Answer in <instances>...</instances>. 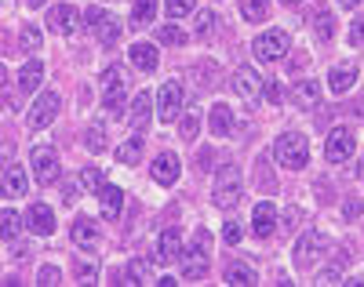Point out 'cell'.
Here are the masks:
<instances>
[{
  "mask_svg": "<svg viewBox=\"0 0 364 287\" xmlns=\"http://www.w3.org/2000/svg\"><path fill=\"white\" fill-rule=\"evenodd\" d=\"M58 109H63V99H58V91H44L41 99L33 102V109L26 113V120H29V127H33V131H41V127H48V124L58 117Z\"/></svg>",
  "mask_w": 364,
  "mask_h": 287,
  "instance_id": "cell-6",
  "label": "cell"
},
{
  "mask_svg": "<svg viewBox=\"0 0 364 287\" xmlns=\"http://www.w3.org/2000/svg\"><path fill=\"white\" fill-rule=\"evenodd\" d=\"M84 22H87V29H95V33H99V40H102V44H113V40L120 37V22H117L113 15H106L102 8H91Z\"/></svg>",
  "mask_w": 364,
  "mask_h": 287,
  "instance_id": "cell-12",
  "label": "cell"
},
{
  "mask_svg": "<svg viewBox=\"0 0 364 287\" xmlns=\"http://www.w3.org/2000/svg\"><path fill=\"white\" fill-rule=\"evenodd\" d=\"M350 44H364V22L360 18H353V26H350Z\"/></svg>",
  "mask_w": 364,
  "mask_h": 287,
  "instance_id": "cell-44",
  "label": "cell"
},
{
  "mask_svg": "<svg viewBox=\"0 0 364 287\" xmlns=\"http://www.w3.org/2000/svg\"><path fill=\"white\" fill-rule=\"evenodd\" d=\"M26 4H29V8H41V4H48V0H26Z\"/></svg>",
  "mask_w": 364,
  "mask_h": 287,
  "instance_id": "cell-47",
  "label": "cell"
},
{
  "mask_svg": "<svg viewBox=\"0 0 364 287\" xmlns=\"http://www.w3.org/2000/svg\"><path fill=\"white\" fill-rule=\"evenodd\" d=\"M211 26H215V15H211V11H200V15H197V33L208 37V33H211Z\"/></svg>",
  "mask_w": 364,
  "mask_h": 287,
  "instance_id": "cell-42",
  "label": "cell"
},
{
  "mask_svg": "<svg viewBox=\"0 0 364 287\" xmlns=\"http://www.w3.org/2000/svg\"><path fill=\"white\" fill-rule=\"evenodd\" d=\"M149 171H154V182H157V185H175V182H178L182 164H178V156H175V153H161Z\"/></svg>",
  "mask_w": 364,
  "mask_h": 287,
  "instance_id": "cell-15",
  "label": "cell"
},
{
  "mask_svg": "<svg viewBox=\"0 0 364 287\" xmlns=\"http://www.w3.org/2000/svg\"><path fill=\"white\" fill-rule=\"evenodd\" d=\"M142 280H146V262H142V259L128 262V269H124V276H120V283H128V287H135V283H142Z\"/></svg>",
  "mask_w": 364,
  "mask_h": 287,
  "instance_id": "cell-35",
  "label": "cell"
},
{
  "mask_svg": "<svg viewBox=\"0 0 364 287\" xmlns=\"http://www.w3.org/2000/svg\"><path fill=\"white\" fill-rule=\"evenodd\" d=\"M73 244L84 247V251H95V247H99V226H95V222L80 215V218L73 222Z\"/></svg>",
  "mask_w": 364,
  "mask_h": 287,
  "instance_id": "cell-17",
  "label": "cell"
},
{
  "mask_svg": "<svg viewBox=\"0 0 364 287\" xmlns=\"http://www.w3.org/2000/svg\"><path fill=\"white\" fill-rule=\"evenodd\" d=\"M29 229H33L37 237H51L55 233V215L48 204H33L29 207Z\"/></svg>",
  "mask_w": 364,
  "mask_h": 287,
  "instance_id": "cell-18",
  "label": "cell"
},
{
  "mask_svg": "<svg viewBox=\"0 0 364 287\" xmlns=\"http://www.w3.org/2000/svg\"><path fill=\"white\" fill-rule=\"evenodd\" d=\"M102 87H106V94H102V109H106L109 117H120V106H124V91H128V77H124V70H120V66H109V70L102 73Z\"/></svg>",
  "mask_w": 364,
  "mask_h": 287,
  "instance_id": "cell-4",
  "label": "cell"
},
{
  "mask_svg": "<svg viewBox=\"0 0 364 287\" xmlns=\"http://www.w3.org/2000/svg\"><path fill=\"white\" fill-rule=\"evenodd\" d=\"M77 26H80V11L73 4H58L51 15H48V29L51 33H77Z\"/></svg>",
  "mask_w": 364,
  "mask_h": 287,
  "instance_id": "cell-13",
  "label": "cell"
},
{
  "mask_svg": "<svg viewBox=\"0 0 364 287\" xmlns=\"http://www.w3.org/2000/svg\"><path fill=\"white\" fill-rule=\"evenodd\" d=\"M139 156H142V135L120 142V149H117V161L120 164H139Z\"/></svg>",
  "mask_w": 364,
  "mask_h": 287,
  "instance_id": "cell-32",
  "label": "cell"
},
{
  "mask_svg": "<svg viewBox=\"0 0 364 287\" xmlns=\"http://www.w3.org/2000/svg\"><path fill=\"white\" fill-rule=\"evenodd\" d=\"M295 102H299L302 109H314V106L321 102V84H317V80H299V84H295Z\"/></svg>",
  "mask_w": 364,
  "mask_h": 287,
  "instance_id": "cell-27",
  "label": "cell"
},
{
  "mask_svg": "<svg viewBox=\"0 0 364 287\" xmlns=\"http://www.w3.org/2000/svg\"><path fill=\"white\" fill-rule=\"evenodd\" d=\"M33 175H37L41 185L58 182V156H55V146H48V142H37V146H33Z\"/></svg>",
  "mask_w": 364,
  "mask_h": 287,
  "instance_id": "cell-7",
  "label": "cell"
},
{
  "mask_svg": "<svg viewBox=\"0 0 364 287\" xmlns=\"http://www.w3.org/2000/svg\"><path fill=\"white\" fill-rule=\"evenodd\" d=\"M208 251H211V233L208 229H197L186 259H182V280H204L208 273Z\"/></svg>",
  "mask_w": 364,
  "mask_h": 287,
  "instance_id": "cell-3",
  "label": "cell"
},
{
  "mask_svg": "<svg viewBox=\"0 0 364 287\" xmlns=\"http://www.w3.org/2000/svg\"><path fill=\"white\" fill-rule=\"evenodd\" d=\"M252 229H255V237H273V229H277V207L269 200L252 207Z\"/></svg>",
  "mask_w": 364,
  "mask_h": 287,
  "instance_id": "cell-14",
  "label": "cell"
},
{
  "mask_svg": "<svg viewBox=\"0 0 364 287\" xmlns=\"http://www.w3.org/2000/svg\"><path fill=\"white\" fill-rule=\"evenodd\" d=\"M182 94H186V91H182L178 80H168V84L157 87V109H161V120H164V124L182 113Z\"/></svg>",
  "mask_w": 364,
  "mask_h": 287,
  "instance_id": "cell-9",
  "label": "cell"
},
{
  "mask_svg": "<svg viewBox=\"0 0 364 287\" xmlns=\"http://www.w3.org/2000/svg\"><path fill=\"white\" fill-rule=\"evenodd\" d=\"M0 229H4V240H18L22 237V218L15 215V207L0 211Z\"/></svg>",
  "mask_w": 364,
  "mask_h": 287,
  "instance_id": "cell-31",
  "label": "cell"
},
{
  "mask_svg": "<svg viewBox=\"0 0 364 287\" xmlns=\"http://www.w3.org/2000/svg\"><path fill=\"white\" fill-rule=\"evenodd\" d=\"M353 84H357V70H353V66H336V70L328 73V87L336 91V94L350 91Z\"/></svg>",
  "mask_w": 364,
  "mask_h": 287,
  "instance_id": "cell-26",
  "label": "cell"
},
{
  "mask_svg": "<svg viewBox=\"0 0 364 287\" xmlns=\"http://www.w3.org/2000/svg\"><path fill=\"white\" fill-rule=\"evenodd\" d=\"M321 251H324V237L321 233H302L299 244H295V266L299 269H310L321 259Z\"/></svg>",
  "mask_w": 364,
  "mask_h": 287,
  "instance_id": "cell-11",
  "label": "cell"
},
{
  "mask_svg": "<svg viewBox=\"0 0 364 287\" xmlns=\"http://www.w3.org/2000/svg\"><path fill=\"white\" fill-rule=\"evenodd\" d=\"M77 182H80L84 193H99V189H102V171H99V168H84V171L77 175Z\"/></svg>",
  "mask_w": 364,
  "mask_h": 287,
  "instance_id": "cell-34",
  "label": "cell"
},
{
  "mask_svg": "<svg viewBox=\"0 0 364 287\" xmlns=\"http://www.w3.org/2000/svg\"><path fill=\"white\" fill-rule=\"evenodd\" d=\"M223 240L226 244H240V240H245V237H240V222H233V218L226 222V226H223Z\"/></svg>",
  "mask_w": 364,
  "mask_h": 287,
  "instance_id": "cell-41",
  "label": "cell"
},
{
  "mask_svg": "<svg viewBox=\"0 0 364 287\" xmlns=\"http://www.w3.org/2000/svg\"><path fill=\"white\" fill-rule=\"evenodd\" d=\"M149 117H154V99H149V91H139L135 102H132V113H128V124L142 131V127L149 124Z\"/></svg>",
  "mask_w": 364,
  "mask_h": 287,
  "instance_id": "cell-19",
  "label": "cell"
},
{
  "mask_svg": "<svg viewBox=\"0 0 364 287\" xmlns=\"http://www.w3.org/2000/svg\"><path fill=\"white\" fill-rule=\"evenodd\" d=\"M77 280H95V266H77Z\"/></svg>",
  "mask_w": 364,
  "mask_h": 287,
  "instance_id": "cell-45",
  "label": "cell"
},
{
  "mask_svg": "<svg viewBox=\"0 0 364 287\" xmlns=\"http://www.w3.org/2000/svg\"><path fill=\"white\" fill-rule=\"evenodd\" d=\"M157 15V0H135V8H132V26H149Z\"/></svg>",
  "mask_w": 364,
  "mask_h": 287,
  "instance_id": "cell-30",
  "label": "cell"
},
{
  "mask_svg": "<svg viewBox=\"0 0 364 287\" xmlns=\"http://www.w3.org/2000/svg\"><path fill=\"white\" fill-rule=\"evenodd\" d=\"M26 189H29L26 171L18 164H8L4 168V197H26Z\"/></svg>",
  "mask_w": 364,
  "mask_h": 287,
  "instance_id": "cell-23",
  "label": "cell"
},
{
  "mask_svg": "<svg viewBox=\"0 0 364 287\" xmlns=\"http://www.w3.org/2000/svg\"><path fill=\"white\" fill-rule=\"evenodd\" d=\"M193 4H197V0H164V8H168V15H171V18L190 15V11H193Z\"/></svg>",
  "mask_w": 364,
  "mask_h": 287,
  "instance_id": "cell-38",
  "label": "cell"
},
{
  "mask_svg": "<svg viewBox=\"0 0 364 287\" xmlns=\"http://www.w3.org/2000/svg\"><path fill=\"white\" fill-rule=\"evenodd\" d=\"M324 156H328V164H346L350 161L353 156V131L350 127H336V131L328 135Z\"/></svg>",
  "mask_w": 364,
  "mask_h": 287,
  "instance_id": "cell-8",
  "label": "cell"
},
{
  "mask_svg": "<svg viewBox=\"0 0 364 287\" xmlns=\"http://www.w3.org/2000/svg\"><path fill=\"white\" fill-rule=\"evenodd\" d=\"M266 102H273V106L284 102V84H281V80H269V84H266Z\"/></svg>",
  "mask_w": 364,
  "mask_h": 287,
  "instance_id": "cell-39",
  "label": "cell"
},
{
  "mask_svg": "<svg viewBox=\"0 0 364 287\" xmlns=\"http://www.w3.org/2000/svg\"><path fill=\"white\" fill-rule=\"evenodd\" d=\"M339 4H343V8H357V4H360V0H339Z\"/></svg>",
  "mask_w": 364,
  "mask_h": 287,
  "instance_id": "cell-46",
  "label": "cell"
},
{
  "mask_svg": "<svg viewBox=\"0 0 364 287\" xmlns=\"http://www.w3.org/2000/svg\"><path fill=\"white\" fill-rule=\"evenodd\" d=\"M259 280V273H255V266H248V262H233L230 269H226V283H255Z\"/></svg>",
  "mask_w": 364,
  "mask_h": 287,
  "instance_id": "cell-29",
  "label": "cell"
},
{
  "mask_svg": "<svg viewBox=\"0 0 364 287\" xmlns=\"http://www.w3.org/2000/svg\"><path fill=\"white\" fill-rule=\"evenodd\" d=\"M157 40H161V44H171V48H178V44H186V33H182L178 26H161Z\"/></svg>",
  "mask_w": 364,
  "mask_h": 287,
  "instance_id": "cell-37",
  "label": "cell"
},
{
  "mask_svg": "<svg viewBox=\"0 0 364 287\" xmlns=\"http://www.w3.org/2000/svg\"><path fill=\"white\" fill-rule=\"evenodd\" d=\"M99 204H102V215L109 222H117L120 218V207H124V193H120L117 185H102L99 189Z\"/></svg>",
  "mask_w": 364,
  "mask_h": 287,
  "instance_id": "cell-20",
  "label": "cell"
},
{
  "mask_svg": "<svg viewBox=\"0 0 364 287\" xmlns=\"http://www.w3.org/2000/svg\"><path fill=\"white\" fill-rule=\"evenodd\" d=\"M233 91L240 94V99H248V102H255L259 94L266 91V80L255 73V66H240L237 73H233Z\"/></svg>",
  "mask_w": 364,
  "mask_h": 287,
  "instance_id": "cell-10",
  "label": "cell"
},
{
  "mask_svg": "<svg viewBox=\"0 0 364 287\" xmlns=\"http://www.w3.org/2000/svg\"><path fill=\"white\" fill-rule=\"evenodd\" d=\"M273 156H277V164L288 168V171H299V168H306L310 161V142L302 131H284L277 139V146H273Z\"/></svg>",
  "mask_w": 364,
  "mask_h": 287,
  "instance_id": "cell-1",
  "label": "cell"
},
{
  "mask_svg": "<svg viewBox=\"0 0 364 287\" xmlns=\"http://www.w3.org/2000/svg\"><path fill=\"white\" fill-rule=\"evenodd\" d=\"M240 193H245V178H240V168H237V164L219 168L215 185H211V200H215V207H233V204L240 200Z\"/></svg>",
  "mask_w": 364,
  "mask_h": 287,
  "instance_id": "cell-2",
  "label": "cell"
},
{
  "mask_svg": "<svg viewBox=\"0 0 364 287\" xmlns=\"http://www.w3.org/2000/svg\"><path fill=\"white\" fill-rule=\"evenodd\" d=\"M314 33H317L324 44L336 37V15H331V8H317V11H314Z\"/></svg>",
  "mask_w": 364,
  "mask_h": 287,
  "instance_id": "cell-28",
  "label": "cell"
},
{
  "mask_svg": "<svg viewBox=\"0 0 364 287\" xmlns=\"http://www.w3.org/2000/svg\"><path fill=\"white\" fill-rule=\"evenodd\" d=\"M357 178H364V156H360V164H357Z\"/></svg>",
  "mask_w": 364,
  "mask_h": 287,
  "instance_id": "cell-48",
  "label": "cell"
},
{
  "mask_svg": "<svg viewBox=\"0 0 364 287\" xmlns=\"http://www.w3.org/2000/svg\"><path fill=\"white\" fill-rule=\"evenodd\" d=\"M288 48H291V37L284 33V29H269V33H259L255 44H252V51H255L259 62H277V58H284Z\"/></svg>",
  "mask_w": 364,
  "mask_h": 287,
  "instance_id": "cell-5",
  "label": "cell"
},
{
  "mask_svg": "<svg viewBox=\"0 0 364 287\" xmlns=\"http://www.w3.org/2000/svg\"><path fill=\"white\" fill-rule=\"evenodd\" d=\"M230 131H233V113H230L226 102H215V106H211V135L223 139Z\"/></svg>",
  "mask_w": 364,
  "mask_h": 287,
  "instance_id": "cell-24",
  "label": "cell"
},
{
  "mask_svg": "<svg viewBox=\"0 0 364 287\" xmlns=\"http://www.w3.org/2000/svg\"><path fill=\"white\" fill-rule=\"evenodd\" d=\"M178 247H182V233H178V229H164V233L157 237L154 259H157L161 266H168L171 259H178Z\"/></svg>",
  "mask_w": 364,
  "mask_h": 287,
  "instance_id": "cell-16",
  "label": "cell"
},
{
  "mask_svg": "<svg viewBox=\"0 0 364 287\" xmlns=\"http://www.w3.org/2000/svg\"><path fill=\"white\" fill-rule=\"evenodd\" d=\"M281 4H302V0H281Z\"/></svg>",
  "mask_w": 364,
  "mask_h": 287,
  "instance_id": "cell-49",
  "label": "cell"
},
{
  "mask_svg": "<svg viewBox=\"0 0 364 287\" xmlns=\"http://www.w3.org/2000/svg\"><path fill=\"white\" fill-rule=\"evenodd\" d=\"M128 55H132V62H135V70H142V73H154L157 62H161V58H157V48H154V44H142V40L132 44Z\"/></svg>",
  "mask_w": 364,
  "mask_h": 287,
  "instance_id": "cell-21",
  "label": "cell"
},
{
  "mask_svg": "<svg viewBox=\"0 0 364 287\" xmlns=\"http://www.w3.org/2000/svg\"><path fill=\"white\" fill-rule=\"evenodd\" d=\"M197 131H200V113H197V109L182 113V120H178V135L186 139V142H193V139H197Z\"/></svg>",
  "mask_w": 364,
  "mask_h": 287,
  "instance_id": "cell-33",
  "label": "cell"
},
{
  "mask_svg": "<svg viewBox=\"0 0 364 287\" xmlns=\"http://www.w3.org/2000/svg\"><path fill=\"white\" fill-rule=\"evenodd\" d=\"M41 80H44V62H26L22 73H18V91H22V94L37 91Z\"/></svg>",
  "mask_w": 364,
  "mask_h": 287,
  "instance_id": "cell-25",
  "label": "cell"
},
{
  "mask_svg": "<svg viewBox=\"0 0 364 287\" xmlns=\"http://www.w3.org/2000/svg\"><path fill=\"white\" fill-rule=\"evenodd\" d=\"M240 11H245V18H248V22H262V18L269 15L266 0H245V8H240Z\"/></svg>",
  "mask_w": 364,
  "mask_h": 287,
  "instance_id": "cell-36",
  "label": "cell"
},
{
  "mask_svg": "<svg viewBox=\"0 0 364 287\" xmlns=\"http://www.w3.org/2000/svg\"><path fill=\"white\" fill-rule=\"evenodd\" d=\"M22 48H29V51H37V48H41V29H33V26H26V29H22Z\"/></svg>",
  "mask_w": 364,
  "mask_h": 287,
  "instance_id": "cell-40",
  "label": "cell"
},
{
  "mask_svg": "<svg viewBox=\"0 0 364 287\" xmlns=\"http://www.w3.org/2000/svg\"><path fill=\"white\" fill-rule=\"evenodd\" d=\"M58 280H63V276H58V269H55V266H44V269L37 273V283H41V287H48V283H58Z\"/></svg>",
  "mask_w": 364,
  "mask_h": 287,
  "instance_id": "cell-43",
  "label": "cell"
},
{
  "mask_svg": "<svg viewBox=\"0 0 364 287\" xmlns=\"http://www.w3.org/2000/svg\"><path fill=\"white\" fill-rule=\"evenodd\" d=\"M84 149H87V153H106V149H109L106 124H102V120H91V124H87V131H84Z\"/></svg>",
  "mask_w": 364,
  "mask_h": 287,
  "instance_id": "cell-22",
  "label": "cell"
}]
</instances>
